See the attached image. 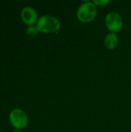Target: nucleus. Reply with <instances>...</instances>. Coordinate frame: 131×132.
Segmentation results:
<instances>
[{"label": "nucleus", "instance_id": "nucleus-9", "mask_svg": "<svg viewBox=\"0 0 131 132\" xmlns=\"http://www.w3.org/2000/svg\"><path fill=\"white\" fill-rule=\"evenodd\" d=\"M13 132H22V131H21L20 129H15Z\"/></svg>", "mask_w": 131, "mask_h": 132}, {"label": "nucleus", "instance_id": "nucleus-2", "mask_svg": "<svg viewBox=\"0 0 131 132\" xmlns=\"http://www.w3.org/2000/svg\"><path fill=\"white\" fill-rule=\"evenodd\" d=\"M97 13L96 5L93 2H85L81 4L77 10L78 19L84 23L92 22Z\"/></svg>", "mask_w": 131, "mask_h": 132}, {"label": "nucleus", "instance_id": "nucleus-1", "mask_svg": "<svg viewBox=\"0 0 131 132\" xmlns=\"http://www.w3.org/2000/svg\"><path fill=\"white\" fill-rule=\"evenodd\" d=\"M36 26L39 31L42 32L55 33L59 30L61 25L56 17L50 15H44L38 19Z\"/></svg>", "mask_w": 131, "mask_h": 132}, {"label": "nucleus", "instance_id": "nucleus-8", "mask_svg": "<svg viewBox=\"0 0 131 132\" xmlns=\"http://www.w3.org/2000/svg\"><path fill=\"white\" fill-rule=\"evenodd\" d=\"M93 2L96 6H103V5H107L110 2V1L109 0H93Z\"/></svg>", "mask_w": 131, "mask_h": 132}, {"label": "nucleus", "instance_id": "nucleus-6", "mask_svg": "<svg viewBox=\"0 0 131 132\" xmlns=\"http://www.w3.org/2000/svg\"><path fill=\"white\" fill-rule=\"evenodd\" d=\"M118 37L116 33L110 32L108 33L104 39V45L108 50H113L118 45Z\"/></svg>", "mask_w": 131, "mask_h": 132}, {"label": "nucleus", "instance_id": "nucleus-5", "mask_svg": "<svg viewBox=\"0 0 131 132\" xmlns=\"http://www.w3.org/2000/svg\"><path fill=\"white\" fill-rule=\"evenodd\" d=\"M21 18L28 26H33L38 21V15L35 9L31 6H25L21 11Z\"/></svg>", "mask_w": 131, "mask_h": 132}, {"label": "nucleus", "instance_id": "nucleus-3", "mask_svg": "<svg viewBox=\"0 0 131 132\" xmlns=\"http://www.w3.org/2000/svg\"><path fill=\"white\" fill-rule=\"evenodd\" d=\"M9 121L15 129H22L28 124V117L24 111L19 108L13 109L9 114Z\"/></svg>", "mask_w": 131, "mask_h": 132}, {"label": "nucleus", "instance_id": "nucleus-7", "mask_svg": "<svg viewBox=\"0 0 131 132\" xmlns=\"http://www.w3.org/2000/svg\"><path fill=\"white\" fill-rule=\"evenodd\" d=\"M26 32L29 36H35L39 32V29L36 26H29L26 28Z\"/></svg>", "mask_w": 131, "mask_h": 132}, {"label": "nucleus", "instance_id": "nucleus-4", "mask_svg": "<svg viewBox=\"0 0 131 132\" xmlns=\"http://www.w3.org/2000/svg\"><path fill=\"white\" fill-rule=\"evenodd\" d=\"M105 23L110 32H117L120 31L124 25L122 16L116 12H109L105 19Z\"/></svg>", "mask_w": 131, "mask_h": 132}]
</instances>
